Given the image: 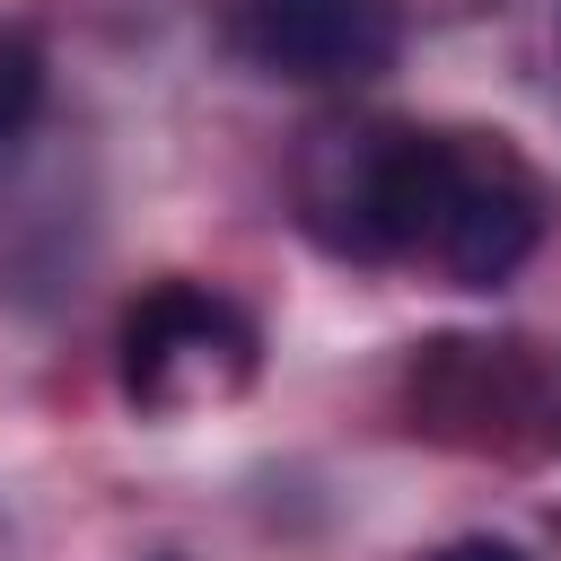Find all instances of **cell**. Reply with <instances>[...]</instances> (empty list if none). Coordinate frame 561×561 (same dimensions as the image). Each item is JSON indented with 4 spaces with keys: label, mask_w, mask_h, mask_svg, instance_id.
I'll return each mask as SVG.
<instances>
[{
    "label": "cell",
    "mask_w": 561,
    "mask_h": 561,
    "mask_svg": "<svg viewBox=\"0 0 561 561\" xmlns=\"http://www.w3.org/2000/svg\"><path fill=\"white\" fill-rule=\"evenodd\" d=\"M421 167H430V123L333 114V123H316V131L298 140V158H289L298 228H307L333 263H412Z\"/></svg>",
    "instance_id": "cell-1"
},
{
    "label": "cell",
    "mask_w": 561,
    "mask_h": 561,
    "mask_svg": "<svg viewBox=\"0 0 561 561\" xmlns=\"http://www.w3.org/2000/svg\"><path fill=\"white\" fill-rule=\"evenodd\" d=\"M543 237V184L500 131H430L412 263L447 289H500Z\"/></svg>",
    "instance_id": "cell-2"
},
{
    "label": "cell",
    "mask_w": 561,
    "mask_h": 561,
    "mask_svg": "<svg viewBox=\"0 0 561 561\" xmlns=\"http://www.w3.org/2000/svg\"><path fill=\"white\" fill-rule=\"evenodd\" d=\"M403 421L430 447L500 456V465H526V456H543L561 438L552 377L508 333H438V342H412V359H403Z\"/></svg>",
    "instance_id": "cell-3"
},
{
    "label": "cell",
    "mask_w": 561,
    "mask_h": 561,
    "mask_svg": "<svg viewBox=\"0 0 561 561\" xmlns=\"http://www.w3.org/2000/svg\"><path fill=\"white\" fill-rule=\"evenodd\" d=\"M114 368H123V394L131 412L149 421H184V412H219L254 386L263 368V333L237 298L202 289V280H158L123 307V333H114Z\"/></svg>",
    "instance_id": "cell-4"
},
{
    "label": "cell",
    "mask_w": 561,
    "mask_h": 561,
    "mask_svg": "<svg viewBox=\"0 0 561 561\" xmlns=\"http://www.w3.org/2000/svg\"><path fill=\"white\" fill-rule=\"evenodd\" d=\"M228 53L280 88H368L403 53V0H228Z\"/></svg>",
    "instance_id": "cell-5"
},
{
    "label": "cell",
    "mask_w": 561,
    "mask_h": 561,
    "mask_svg": "<svg viewBox=\"0 0 561 561\" xmlns=\"http://www.w3.org/2000/svg\"><path fill=\"white\" fill-rule=\"evenodd\" d=\"M35 105H44V53L18 26H0V140H18L35 123Z\"/></svg>",
    "instance_id": "cell-6"
},
{
    "label": "cell",
    "mask_w": 561,
    "mask_h": 561,
    "mask_svg": "<svg viewBox=\"0 0 561 561\" xmlns=\"http://www.w3.org/2000/svg\"><path fill=\"white\" fill-rule=\"evenodd\" d=\"M430 561H526L508 535H456V543H438Z\"/></svg>",
    "instance_id": "cell-7"
}]
</instances>
